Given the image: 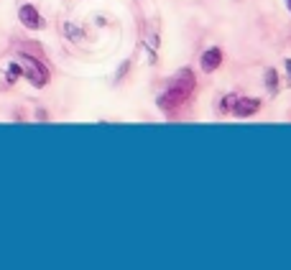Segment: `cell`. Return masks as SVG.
Here are the masks:
<instances>
[{
  "mask_svg": "<svg viewBox=\"0 0 291 270\" xmlns=\"http://www.w3.org/2000/svg\"><path fill=\"white\" fill-rule=\"evenodd\" d=\"M194 87H197L194 72H192V69H179V72L174 74V79H171V87L166 89L164 95H159V100H156V102H159V107H161L164 112H169V110H174V107H179V105L189 102Z\"/></svg>",
  "mask_w": 291,
  "mask_h": 270,
  "instance_id": "cell-1",
  "label": "cell"
},
{
  "mask_svg": "<svg viewBox=\"0 0 291 270\" xmlns=\"http://www.w3.org/2000/svg\"><path fill=\"white\" fill-rule=\"evenodd\" d=\"M18 61H20V66H23V77L31 82V87L43 89L49 84L51 74H49V69H46V64L43 61H38L36 56H31L26 51H18Z\"/></svg>",
  "mask_w": 291,
  "mask_h": 270,
  "instance_id": "cell-2",
  "label": "cell"
},
{
  "mask_svg": "<svg viewBox=\"0 0 291 270\" xmlns=\"http://www.w3.org/2000/svg\"><path fill=\"white\" fill-rule=\"evenodd\" d=\"M18 20H20V26H23L26 31H43V28H46V20H43V15L31 3H23V5L18 8Z\"/></svg>",
  "mask_w": 291,
  "mask_h": 270,
  "instance_id": "cell-3",
  "label": "cell"
},
{
  "mask_svg": "<svg viewBox=\"0 0 291 270\" xmlns=\"http://www.w3.org/2000/svg\"><path fill=\"white\" fill-rule=\"evenodd\" d=\"M258 110H261V100L258 97H238V102H235L230 115H235V118H253Z\"/></svg>",
  "mask_w": 291,
  "mask_h": 270,
  "instance_id": "cell-4",
  "label": "cell"
},
{
  "mask_svg": "<svg viewBox=\"0 0 291 270\" xmlns=\"http://www.w3.org/2000/svg\"><path fill=\"white\" fill-rule=\"evenodd\" d=\"M222 49L220 46H212V49H207L202 56H199V66H202V72H207V74H212V72H217L220 66H222Z\"/></svg>",
  "mask_w": 291,
  "mask_h": 270,
  "instance_id": "cell-5",
  "label": "cell"
},
{
  "mask_svg": "<svg viewBox=\"0 0 291 270\" xmlns=\"http://www.w3.org/2000/svg\"><path fill=\"white\" fill-rule=\"evenodd\" d=\"M20 77H23V66H20V61H18V59L8 61V66H5V87L15 84Z\"/></svg>",
  "mask_w": 291,
  "mask_h": 270,
  "instance_id": "cell-6",
  "label": "cell"
},
{
  "mask_svg": "<svg viewBox=\"0 0 291 270\" xmlns=\"http://www.w3.org/2000/svg\"><path fill=\"white\" fill-rule=\"evenodd\" d=\"M263 84H266V89H268V92H271V95H276L279 92V72L274 69V66H268V69L263 72Z\"/></svg>",
  "mask_w": 291,
  "mask_h": 270,
  "instance_id": "cell-7",
  "label": "cell"
},
{
  "mask_svg": "<svg viewBox=\"0 0 291 270\" xmlns=\"http://www.w3.org/2000/svg\"><path fill=\"white\" fill-rule=\"evenodd\" d=\"M64 36L69 38V41H74V43L84 41V31L77 23H72V20H66V23H64Z\"/></svg>",
  "mask_w": 291,
  "mask_h": 270,
  "instance_id": "cell-8",
  "label": "cell"
},
{
  "mask_svg": "<svg viewBox=\"0 0 291 270\" xmlns=\"http://www.w3.org/2000/svg\"><path fill=\"white\" fill-rule=\"evenodd\" d=\"M235 102H238V95H235V92H228L225 97L220 100V105H217V112H220V115H230V112H233V107H235Z\"/></svg>",
  "mask_w": 291,
  "mask_h": 270,
  "instance_id": "cell-9",
  "label": "cell"
},
{
  "mask_svg": "<svg viewBox=\"0 0 291 270\" xmlns=\"http://www.w3.org/2000/svg\"><path fill=\"white\" fill-rule=\"evenodd\" d=\"M128 69H130V61H123V64H120V69L115 72V82H123V77L128 74Z\"/></svg>",
  "mask_w": 291,
  "mask_h": 270,
  "instance_id": "cell-10",
  "label": "cell"
},
{
  "mask_svg": "<svg viewBox=\"0 0 291 270\" xmlns=\"http://www.w3.org/2000/svg\"><path fill=\"white\" fill-rule=\"evenodd\" d=\"M284 66H286V74H289V79H291V59H284Z\"/></svg>",
  "mask_w": 291,
  "mask_h": 270,
  "instance_id": "cell-11",
  "label": "cell"
},
{
  "mask_svg": "<svg viewBox=\"0 0 291 270\" xmlns=\"http://www.w3.org/2000/svg\"><path fill=\"white\" fill-rule=\"evenodd\" d=\"M286 8H289V10H291V0H286Z\"/></svg>",
  "mask_w": 291,
  "mask_h": 270,
  "instance_id": "cell-12",
  "label": "cell"
}]
</instances>
